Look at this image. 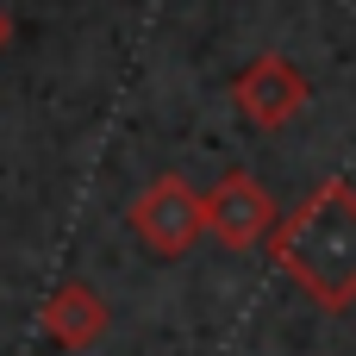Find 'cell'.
Segmentation results:
<instances>
[{"mask_svg": "<svg viewBox=\"0 0 356 356\" xmlns=\"http://www.w3.org/2000/svg\"><path fill=\"white\" fill-rule=\"evenodd\" d=\"M207 232L219 244H232V250H250V244L275 238V200H269V188L257 175H244V169L219 175V188L207 194Z\"/></svg>", "mask_w": 356, "mask_h": 356, "instance_id": "cell-4", "label": "cell"}, {"mask_svg": "<svg viewBox=\"0 0 356 356\" xmlns=\"http://www.w3.org/2000/svg\"><path fill=\"white\" fill-rule=\"evenodd\" d=\"M131 238L150 250V257H188L194 238L207 232V194H194L181 175H156L138 200H131Z\"/></svg>", "mask_w": 356, "mask_h": 356, "instance_id": "cell-2", "label": "cell"}, {"mask_svg": "<svg viewBox=\"0 0 356 356\" xmlns=\"http://www.w3.org/2000/svg\"><path fill=\"white\" fill-rule=\"evenodd\" d=\"M275 269L325 313L356 307V188L325 181L313 188L269 238Z\"/></svg>", "mask_w": 356, "mask_h": 356, "instance_id": "cell-1", "label": "cell"}, {"mask_svg": "<svg viewBox=\"0 0 356 356\" xmlns=\"http://www.w3.org/2000/svg\"><path fill=\"white\" fill-rule=\"evenodd\" d=\"M113 325V307L100 300V288L88 282H63L50 300H44V332L63 344V350H94Z\"/></svg>", "mask_w": 356, "mask_h": 356, "instance_id": "cell-5", "label": "cell"}, {"mask_svg": "<svg viewBox=\"0 0 356 356\" xmlns=\"http://www.w3.org/2000/svg\"><path fill=\"white\" fill-rule=\"evenodd\" d=\"M232 100L244 106V119H250V125L275 131V125L300 119V106L313 100V81H307V75H300V63H288L282 50H263V56H250V63L238 69Z\"/></svg>", "mask_w": 356, "mask_h": 356, "instance_id": "cell-3", "label": "cell"}, {"mask_svg": "<svg viewBox=\"0 0 356 356\" xmlns=\"http://www.w3.org/2000/svg\"><path fill=\"white\" fill-rule=\"evenodd\" d=\"M6 31H13V25H6V13H0V50H6Z\"/></svg>", "mask_w": 356, "mask_h": 356, "instance_id": "cell-6", "label": "cell"}]
</instances>
